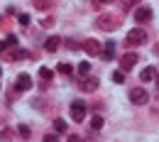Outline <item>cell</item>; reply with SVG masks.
<instances>
[{"instance_id": "obj_4", "label": "cell", "mask_w": 159, "mask_h": 142, "mask_svg": "<svg viewBox=\"0 0 159 142\" xmlns=\"http://www.w3.org/2000/svg\"><path fill=\"white\" fill-rule=\"evenodd\" d=\"M130 101L135 103V105H144V103L149 101V96H147L144 88H132V91H130Z\"/></svg>"}, {"instance_id": "obj_2", "label": "cell", "mask_w": 159, "mask_h": 142, "mask_svg": "<svg viewBox=\"0 0 159 142\" xmlns=\"http://www.w3.org/2000/svg\"><path fill=\"white\" fill-rule=\"evenodd\" d=\"M83 118H86V103L83 101H74L71 103V120L81 122Z\"/></svg>"}, {"instance_id": "obj_19", "label": "cell", "mask_w": 159, "mask_h": 142, "mask_svg": "<svg viewBox=\"0 0 159 142\" xmlns=\"http://www.w3.org/2000/svg\"><path fill=\"white\" fill-rule=\"evenodd\" d=\"M91 127H93V130H100V127H103V118H100V115H96V118L91 120Z\"/></svg>"}, {"instance_id": "obj_5", "label": "cell", "mask_w": 159, "mask_h": 142, "mask_svg": "<svg viewBox=\"0 0 159 142\" xmlns=\"http://www.w3.org/2000/svg\"><path fill=\"white\" fill-rule=\"evenodd\" d=\"M96 25H98L100 30H105V32H110V30H115L120 22H118V17H108V15H103V17H98L96 20Z\"/></svg>"}, {"instance_id": "obj_29", "label": "cell", "mask_w": 159, "mask_h": 142, "mask_svg": "<svg viewBox=\"0 0 159 142\" xmlns=\"http://www.w3.org/2000/svg\"><path fill=\"white\" fill-rule=\"evenodd\" d=\"M157 86H159V76H157Z\"/></svg>"}, {"instance_id": "obj_8", "label": "cell", "mask_w": 159, "mask_h": 142, "mask_svg": "<svg viewBox=\"0 0 159 142\" xmlns=\"http://www.w3.org/2000/svg\"><path fill=\"white\" fill-rule=\"evenodd\" d=\"M98 86H100V81L96 79V76H83V79H81V88L88 91V93H93Z\"/></svg>"}, {"instance_id": "obj_28", "label": "cell", "mask_w": 159, "mask_h": 142, "mask_svg": "<svg viewBox=\"0 0 159 142\" xmlns=\"http://www.w3.org/2000/svg\"><path fill=\"white\" fill-rule=\"evenodd\" d=\"M98 2H113V0H98Z\"/></svg>"}, {"instance_id": "obj_1", "label": "cell", "mask_w": 159, "mask_h": 142, "mask_svg": "<svg viewBox=\"0 0 159 142\" xmlns=\"http://www.w3.org/2000/svg\"><path fill=\"white\" fill-rule=\"evenodd\" d=\"M147 42V32L144 30H130L127 32V44H132V47H139V44H144Z\"/></svg>"}, {"instance_id": "obj_12", "label": "cell", "mask_w": 159, "mask_h": 142, "mask_svg": "<svg viewBox=\"0 0 159 142\" xmlns=\"http://www.w3.org/2000/svg\"><path fill=\"white\" fill-rule=\"evenodd\" d=\"M59 47H61V37H49V39L44 42V49L47 52H57Z\"/></svg>"}, {"instance_id": "obj_11", "label": "cell", "mask_w": 159, "mask_h": 142, "mask_svg": "<svg viewBox=\"0 0 159 142\" xmlns=\"http://www.w3.org/2000/svg\"><path fill=\"white\" fill-rule=\"evenodd\" d=\"M157 79V69L154 66H147V69H142V74H139V81H154Z\"/></svg>"}, {"instance_id": "obj_3", "label": "cell", "mask_w": 159, "mask_h": 142, "mask_svg": "<svg viewBox=\"0 0 159 142\" xmlns=\"http://www.w3.org/2000/svg\"><path fill=\"white\" fill-rule=\"evenodd\" d=\"M22 59H27V52L20 49L17 44H15L12 49H7V52H5V61H22Z\"/></svg>"}, {"instance_id": "obj_18", "label": "cell", "mask_w": 159, "mask_h": 142, "mask_svg": "<svg viewBox=\"0 0 159 142\" xmlns=\"http://www.w3.org/2000/svg\"><path fill=\"white\" fill-rule=\"evenodd\" d=\"M113 49H115V44H113V42H108V44H105V54H103V57H105V59H113V57H115V54H113Z\"/></svg>"}, {"instance_id": "obj_9", "label": "cell", "mask_w": 159, "mask_h": 142, "mask_svg": "<svg viewBox=\"0 0 159 142\" xmlns=\"http://www.w3.org/2000/svg\"><path fill=\"white\" fill-rule=\"evenodd\" d=\"M135 64H137V54L135 52H127V54L120 57V69H132Z\"/></svg>"}, {"instance_id": "obj_20", "label": "cell", "mask_w": 159, "mask_h": 142, "mask_svg": "<svg viewBox=\"0 0 159 142\" xmlns=\"http://www.w3.org/2000/svg\"><path fill=\"white\" fill-rule=\"evenodd\" d=\"M17 132H20V137H25V140L30 137V127H27V125H20V127H17Z\"/></svg>"}, {"instance_id": "obj_25", "label": "cell", "mask_w": 159, "mask_h": 142, "mask_svg": "<svg viewBox=\"0 0 159 142\" xmlns=\"http://www.w3.org/2000/svg\"><path fill=\"white\" fill-rule=\"evenodd\" d=\"M12 137V130H2V140H10Z\"/></svg>"}, {"instance_id": "obj_27", "label": "cell", "mask_w": 159, "mask_h": 142, "mask_svg": "<svg viewBox=\"0 0 159 142\" xmlns=\"http://www.w3.org/2000/svg\"><path fill=\"white\" fill-rule=\"evenodd\" d=\"M44 142H57V135H47V137H44Z\"/></svg>"}, {"instance_id": "obj_17", "label": "cell", "mask_w": 159, "mask_h": 142, "mask_svg": "<svg viewBox=\"0 0 159 142\" xmlns=\"http://www.w3.org/2000/svg\"><path fill=\"white\" fill-rule=\"evenodd\" d=\"M34 2V7H39V10H47V7H52V0H32Z\"/></svg>"}, {"instance_id": "obj_6", "label": "cell", "mask_w": 159, "mask_h": 142, "mask_svg": "<svg viewBox=\"0 0 159 142\" xmlns=\"http://www.w3.org/2000/svg\"><path fill=\"white\" fill-rule=\"evenodd\" d=\"M135 20H137V25H144V22H149V20H152V7L142 5L139 10H135Z\"/></svg>"}, {"instance_id": "obj_13", "label": "cell", "mask_w": 159, "mask_h": 142, "mask_svg": "<svg viewBox=\"0 0 159 142\" xmlns=\"http://www.w3.org/2000/svg\"><path fill=\"white\" fill-rule=\"evenodd\" d=\"M52 76H54L52 69H47V66H42V69H39V81H52Z\"/></svg>"}, {"instance_id": "obj_21", "label": "cell", "mask_w": 159, "mask_h": 142, "mask_svg": "<svg viewBox=\"0 0 159 142\" xmlns=\"http://www.w3.org/2000/svg\"><path fill=\"white\" fill-rule=\"evenodd\" d=\"M113 81H115V83H122V81H125V74H122V71H115V74H113Z\"/></svg>"}, {"instance_id": "obj_26", "label": "cell", "mask_w": 159, "mask_h": 142, "mask_svg": "<svg viewBox=\"0 0 159 142\" xmlns=\"http://www.w3.org/2000/svg\"><path fill=\"white\" fill-rule=\"evenodd\" d=\"M69 142H83V140H81V135H69Z\"/></svg>"}, {"instance_id": "obj_7", "label": "cell", "mask_w": 159, "mask_h": 142, "mask_svg": "<svg viewBox=\"0 0 159 142\" xmlns=\"http://www.w3.org/2000/svg\"><path fill=\"white\" fill-rule=\"evenodd\" d=\"M83 52H86L88 57H98V54H100V42L86 39V42H83Z\"/></svg>"}, {"instance_id": "obj_22", "label": "cell", "mask_w": 159, "mask_h": 142, "mask_svg": "<svg viewBox=\"0 0 159 142\" xmlns=\"http://www.w3.org/2000/svg\"><path fill=\"white\" fill-rule=\"evenodd\" d=\"M137 2H139V0H120V5H122V7H135Z\"/></svg>"}, {"instance_id": "obj_24", "label": "cell", "mask_w": 159, "mask_h": 142, "mask_svg": "<svg viewBox=\"0 0 159 142\" xmlns=\"http://www.w3.org/2000/svg\"><path fill=\"white\" fill-rule=\"evenodd\" d=\"M17 20H20V25H30V15L22 12V15H17Z\"/></svg>"}, {"instance_id": "obj_16", "label": "cell", "mask_w": 159, "mask_h": 142, "mask_svg": "<svg viewBox=\"0 0 159 142\" xmlns=\"http://www.w3.org/2000/svg\"><path fill=\"white\" fill-rule=\"evenodd\" d=\"M57 69H59V74H64V76H69V74L74 71V66H71V64H59Z\"/></svg>"}, {"instance_id": "obj_23", "label": "cell", "mask_w": 159, "mask_h": 142, "mask_svg": "<svg viewBox=\"0 0 159 142\" xmlns=\"http://www.w3.org/2000/svg\"><path fill=\"white\" fill-rule=\"evenodd\" d=\"M5 44H7V47H15V44H17V37H15V34H10V37L5 39Z\"/></svg>"}, {"instance_id": "obj_14", "label": "cell", "mask_w": 159, "mask_h": 142, "mask_svg": "<svg viewBox=\"0 0 159 142\" xmlns=\"http://www.w3.org/2000/svg\"><path fill=\"white\" fill-rule=\"evenodd\" d=\"M88 71H91V64H88V61H81V64H79V74H81V79H83V76H88Z\"/></svg>"}, {"instance_id": "obj_10", "label": "cell", "mask_w": 159, "mask_h": 142, "mask_svg": "<svg viewBox=\"0 0 159 142\" xmlns=\"http://www.w3.org/2000/svg\"><path fill=\"white\" fill-rule=\"evenodd\" d=\"M15 88H17V91H30V88H32V79H30L27 74H20L17 81H15Z\"/></svg>"}, {"instance_id": "obj_15", "label": "cell", "mask_w": 159, "mask_h": 142, "mask_svg": "<svg viewBox=\"0 0 159 142\" xmlns=\"http://www.w3.org/2000/svg\"><path fill=\"white\" fill-rule=\"evenodd\" d=\"M54 132H66V122L61 120V118L54 120Z\"/></svg>"}]
</instances>
